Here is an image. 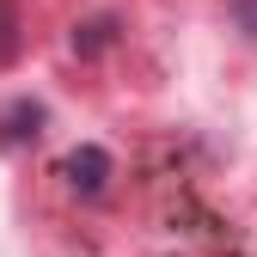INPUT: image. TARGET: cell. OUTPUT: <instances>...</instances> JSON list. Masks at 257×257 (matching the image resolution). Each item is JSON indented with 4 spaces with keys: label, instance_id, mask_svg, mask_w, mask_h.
<instances>
[{
    "label": "cell",
    "instance_id": "1",
    "mask_svg": "<svg viewBox=\"0 0 257 257\" xmlns=\"http://www.w3.org/2000/svg\"><path fill=\"white\" fill-rule=\"evenodd\" d=\"M104 178H110V153L104 147H74L68 153V184L80 190V196H98V190H104Z\"/></svg>",
    "mask_w": 257,
    "mask_h": 257
},
{
    "label": "cell",
    "instance_id": "2",
    "mask_svg": "<svg viewBox=\"0 0 257 257\" xmlns=\"http://www.w3.org/2000/svg\"><path fill=\"white\" fill-rule=\"evenodd\" d=\"M110 37H116V19H86V25H74V49H80V55L104 49Z\"/></svg>",
    "mask_w": 257,
    "mask_h": 257
},
{
    "label": "cell",
    "instance_id": "3",
    "mask_svg": "<svg viewBox=\"0 0 257 257\" xmlns=\"http://www.w3.org/2000/svg\"><path fill=\"white\" fill-rule=\"evenodd\" d=\"M13 49H19V31H13V7L0 0V68L13 61Z\"/></svg>",
    "mask_w": 257,
    "mask_h": 257
},
{
    "label": "cell",
    "instance_id": "4",
    "mask_svg": "<svg viewBox=\"0 0 257 257\" xmlns=\"http://www.w3.org/2000/svg\"><path fill=\"white\" fill-rule=\"evenodd\" d=\"M233 19H239L245 37H257V0H233Z\"/></svg>",
    "mask_w": 257,
    "mask_h": 257
}]
</instances>
